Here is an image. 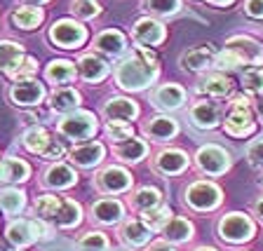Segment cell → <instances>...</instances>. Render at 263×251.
Returning <instances> with one entry per match:
<instances>
[{"mask_svg":"<svg viewBox=\"0 0 263 251\" xmlns=\"http://www.w3.org/2000/svg\"><path fill=\"white\" fill-rule=\"evenodd\" d=\"M158 56L148 47H141V45H137L115 66V82H118V87L127 89V92H143L158 80Z\"/></svg>","mask_w":263,"mask_h":251,"instance_id":"cell-1","label":"cell"},{"mask_svg":"<svg viewBox=\"0 0 263 251\" xmlns=\"http://www.w3.org/2000/svg\"><path fill=\"white\" fill-rule=\"evenodd\" d=\"M216 233H219L221 242H226V244H245L256 235V225L247 214L230 211L219 219Z\"/></svg>","mask_w":263,"mask_h":251,"instance_id":"cell-2","label":"cell"},{"mask_svg":"<svg viewBox=\"0 0 263 251\" xmlns=\"http://www.w3.org/2000/svg\"><path fill=\"white\" fill-rule=\"evenodd\" d=\"M5 237L14 249H26V246L49 237V228L43 221H35V219H16L7 225Z\"/></svg>","mask_w":263,"mask_h":251,"instance_id":"cell-3","label":"cell"},{"mask_svg":"<svg viewBox=\"0 0 263 251\" xmlns=\"http://www.w3.org/2000/svg\"><path fill=\"white\" fill-rule=\"evenodd\" d=\"M221 200H223V192L212 181H195V183H191L186 188V197H183L186 207L197 214L214 211L221 204Z\"/></svg>","mask_w":263,"mask_h":251,"instance_id":"cell-4","label":"cell"},{"mask_svg":"<svg viewBox=\"0 0 263 251\" xmlns=\"http://www.w3.org/2000/svg\"><path fill=\"white\" fill-rule=\"evenodd\" d=\"M223 129H226V134H230V137H235V139L254 134L256 122H254V115L249 110V99L247 96H235L230 101V113L226 115Z\"/></svg>","mask_w":263,"mask_h":251,"instance_id":"cell-5","label":"cell"},{"mask_svg":"<svg viewBox=\"0 0 263 251\" xmlns=\"http://www.w3.org/2000/svg\"><path fill=\"white\" fill-rule=\"evenodd\" d=\"M99 125L97 118H94L89 110H73V113H66V118H61L57 131L66 139H73V141H85V139H92L97 134Z\"/></svg>","mask_w":263,"mask_h":251,"instance_id":"cell-6","label":"cell"},{"mask_svg":"<svg viewBox=\"0 0 263 251\" xmlns=\"http://www.w3.org/2000/svg\"><path fill=\"white\" fill-rule=\"evenodd\" d=\"M24 148L33 155H40L45 160H59L64 155V146L59 141L49 137V131L45 127H31L22 139Z\"/></svg>","mask_w":263,"mask_h":251,"instance_id":"cell-7","label":"cell"},{"mask_svg":"<svg viewBox=\"0 0 263 251\" xmlns=\"http://www.w3.org/2000/svg\"><path fill=\"white\" fill-rule=\"evenodd\" d=\"M49 40H52L57 47L78 49L87 40V28L82 26V24L73 22V19H61V22L52 24V28H49Z\"/></svg>","mask_w":263,"mask_h":251,"instance_id":"cell-8","label":"cell"},{"mask_svg":"<svg viewBox=\"0 0 263 251\" xmlns=\"http://www.w3.org/2000/svg\"><path fill=\"white\" fill-rule=\"evenodd\" d=\"M195 164L202 174L209 176H221L230 169V153L221 146L207 143L195 153Z\"/></svg>","mask_w":263,"mask_h":251,"instance_id":"cell-9","label":"cell"},{"mask_svg":"<svg viewBox=\"0 0 263 251\" xmlns=\"http://www.w3.org/2000/svg\"><path fill=\"white\" fill-rule=\"evenodd\" d=\"M94 186L104 195H120L132 188V174L122 167H106L94 176Z\"/></svg>","mask_w":263,"mask_h":251,"instance_id":"cell-10","label":"cell"},{"mask_svg":"<svg viewBox=\"0 0 263 251\" xmlns=\"http://www.w3.org/2000/svg\"><path fill=\"white\" fill-rule=\"evenodd\" d=\"M125 219V204L113 197H104L89 207V221L99 225H115Z\"/></svg>","mask_w":263,"mask_h":251,"instance_id":"cell-11","label":"cell"},{"mask_svg":"<svg viewBox=\"0 0 263 251\" xmlns=\"http://www.w3.org/2000/svg\"><path fill=\"white\" fill-rule=\"evenodd\" d=\"M118 237L127 249H143L153 237V230L148 228L141 219H125L118 230Z\"/></svg>","mask_w":263,"mask_h":251,"instance_id":"cell-12","label":"cell"},{"mask_svg":"<svg viewBox=\"0 0 263 251\" xmlns=\"http://www.w3.org/2000/svg\"><path fill=\"white\" fill-rule=\"evenodd\" d=\"M10 99H12V104L22 106V108L38 106L45 99V87L35 78H31V80H16L10 87Z\"/></svg>","mask_w":263,"mask_h":251,"instance_id":"cell-13","label":"cell"},{"mask_svg":"<svg viewBox=\"0 0 263 251\" xmlns=\"http://www.w3.org/2000/svg\"><path fill=\"white\" fill-rule=\"evenodd\" d=\"M223 49L233 52L240 59V64H261L263 61V45H258L249 35H233L230 40H226Z\"/></svg>","mask_w":263,"mask_h":251,"instance_id":"cell-14","label":"cell"},{"mask_svg":"<svg viewBox=\"0 0 263 251\" xmlns=\"http://www.w3.org/2000/svg\"><path fill=\"white\" fill-rule=\"evenodd\" d=\"M186 167H188V155L183 150H179V148H164L153 158V169L164 176L181 174V171H186Z\"/></svg>","mask_w":263,"mask_h":251,"instance_id":"cell-15","label":"cell"},{"mask_svg":"<svg viewBox=\"0 0 263 251\" xmlns=\"http://www.w3.org/2000/svg\"><path fill=\"white\" fill-rule=\"evenodd\" d=\"M132 35L141 47H148V45H160L164 38H167V31L160 22L151 19V16H141L134 28H132Z\"/></svg>","mask_w":263,"mask_h":251,"instance_id":"cell-16","label":"cell"},{"mask_svg":"<svg viewBox=\"0 0 263 251\" xmlns=\"http://www.w3.org/2000/svg\"><path fill=\"white\" fill-rule=\"evenodd\" d=\"M104 155H106L104 143L87 141V143H82V146L73 148L71 153H68V160H71L73 164H78V167H82V169H92V167L101 164Z\"/></svg>","mask_w":263,"mask_h":251,"instance_id":"cell-17","label":"cell"},{"mask_svg":"<svg viewBox=\"0 0 263 251\" xmlns=\"http://www.w3.org/2000/svg\"><path fill=\"white\" fill-rule=\"evenodd\" d=\"M76 183H78L76 169L64 162H54L43 176V186L52 188V190H66V188H73Z\"/></svg>","mask_w":263,"mask_h":251,"instance_id":"cell-18","label":"cell"},{"mask_svg":"<svg viewBox=\"0 0 263 251\" xmlns=\"http://www.w3.org/2000/svg\"><path fill=\"white\" fill-rule=\"evenodd\" d=\"M76 73L85 82H101L108 75V61L101 59L99 54H82L76 64Z\"/></svg>","mask_w":263,"mask_h":251,"instance_id":"cell-19","label":"cell"},{"mask_svg":"<svg viewBox=\"0 0 263 251\" xmlns=\"http://www.w3.org/2000/svg\"><path fill=\"white\" fill-rule=\"evenodd\" d=\"M151 101H153V106L160 110H176L186 101V92H183L181 85L172 82V85H162V87L155 89V92L151 94Z\"/></svg>","mask_w":263,"mask_h":251,"instance_id":"cell-20","label":"cell"},{"mask_svg":"<svg viewBox=\"0 0 263 251\" xmlns=\"http://www.w3.org/2000/svg\"><path fill=\"white\" fill-rule=\"evenodd\" d=\"M49 221H52V225L59 230H71V228H76V225H80L82 207L78 202H73V200H68V197H61L59 209H57V214Z\"/></svg>","mask_w":263,"mask_h":251,"instance_id":"cell-21","label":"cell"},{"mask_svg":"<svg viewBox=\"0 0 263 251\" xmlns=\"http://www.w3.org/2000/svg\"><path fill=\"white\" fill-rule=\"evenodd\" d=\"M143 134L148 139H153V141H172V139L179 134V122L172 120L170 115H158L153 118L151 122L143 125Z\"/></svg>","mask_w":263,"mask_h":251,"instance_id":"cell-22","label":"cell"},{"mask_svg":"<svg viewBox=\"0 0 263 251\" xmlns=\"http://www.w3.org/2000/svg\"><path fill=\"white\" fill-rule=\"evenodd\" d=\"M160 233H162V240L170 242V244H186V242L193 240L195 228H193V223L188 219H183V216H172L170 223L164 225Z\"/></svg>","mask_w":263,"mask_h":251,"instance_id":"cell-23","label":"cell"},{"mask_svg":"<svg viewBox=\"0 0 263 251\" xmlns=\"http://www.w3.org/2000/svg\"><path fill=\"white\" fill-rule=\"evenodd\" d=\"M221 120V110L212 101H197L191 106V122L197 129H214Z\"/></svg>","mask_w":263,"mask_h":251,"instance_id":"cell-24","label":"cell"},{"mask_svg":"<svg viewBox=\"0 0 263 251\" xmlns=\"http://www.w3.org/2000/svg\"><path fill=\"white\" fill-rule=\"evenodd\" d=\"M106 120H120V122H132L139 115V106L127 96H113L106 101L104 106Z\"/></svg>","mask_w":263,"mask_h":251,"instance_id":"cell-25","label":"cell"},{"mask_svg":"<svg viewBox=\"0 0 263 251\" xmlns=\"http://www.w3.org/2000/svg\"><path fill=\"white\" fill-rule=\"evenodd\" d=\"M214 56H216V52H214V47H209V45H204V47H195V49L183 52V56H181V66H183L186 71L202 73V71H207L209 66H214Z\"/></svg>","mask_w":263,"mask_h":251,"instance_id":"cell-26","label":"cell"},{"mask_svg":"<svg viewBox=\"0 0 263 251\" xmlns=\"http://www.w3.org/2000/svg\"><path fill=\"white\" fill-rule=\"evenodd\" d=\"M146 153H148V143L141 141V139L132 137V139H125V141L113 143V155L118 160H122V162L137 164L146 158Z\"/></svg>","mask_w":263,"mask_h":251,"instance_id":"cell-27","label":"cell"},{"mask_svg":"<svg viewBox=\"0 0 263 251\" xmlns=\"http://www.w3.org/2000/svg\"><path fill=\"white\" fill-rule=\"evenodd\" d=\"M230 80L223 73H207L204 78H200L197 82V92L202 96H212V99H221L226 94H230Z\"/></svg>","mask_w":263,"mask_h":251,"instance_id":"cell-28","label":"cell"},{"mask_svg":"<svg viewBox=\"0 0 263 251\" xmlns=\"http://www.w3.org/2000/svg\"><path fill=\"white\" fill-rule=\"evenodd\" d=\"M31 176V167L19 158L0 160V183H24Z\"/></svg>","mask_w":263,"mask_h":251,"instance_id":"cell-29","label":"cell"},{"mask_svg":"<svg viewBox=\"0 0 263 251\" xmlns=\"http://www.w3.org/2000/svg\"><path fill=\"white\" fill-rule=\"evenodd\" d=\"M94 49H99V52H104V54H108V56H120L127 49V40L120 31L108 28V31H101L97 38H94Z\"/></svg>","mask_w":263,"mask_h":251,"instance_id":"cell-30","label":"cell"},{"mask_svg":"<svg viewBox=\"0 0 263 251\" xmlns=\"http://www.w3.org/2000/svg\"><path fill=\"white\" fill-rule=\"evenodd\" d=\"M129 204L134 211H146V209L151 207H158V204H162V192L158 190V188L153 186H141L137 188V190L129 195Z\"/></svg>","mask_w":263,"mask_h":251,"instance_id":"cell-31","label":"cell"},{"mask_svg":"<svg viewBox=\"0 0 263 251\" xmlns=\"http://www.w3.org/2000/svg\"><path fill=\"white\" fill-rule=\"evenodd\" d=\"M49 106L57 113H73L80 106V92L73 87H59L49 96Z\"/></svg>","mask_w":263,"mask_h":251,"instance_id":"cell-32","label":"cell"},{"mask_svg":"<svg viewBox=\"0 0 263 251\" xmlns=\"http://www.w3.org/2000/svg\"><path fill=\"white\" fill-rule=\"evenodd\" d=\"M24 56L26 54H24V47L19 43H14V40H0V71L3 73L10 75Z\"/></svg>","mask_w":263,"mask_h":251,"instance_id":"cell-33","label":"cell"},{"mask_svg":"<svg viewBox=\"0 0 263 251\" xmlns=\"http://www.w3.org/2000/svg\"><path fill=\"white\" fill-rule=\"evenodd\" d=\"M76 66L73 61H66V59H57V61H49L47 68H45V78H47L52 85H66V82L76 80Z\"/></svg>","mask_w":263,"mask_h":251,"instance_id":"cell-34","label":"cell"},{"mask_svg":"<svg viewBox=\"0 0 263 251\" xmlns=\"http://www.w3.org/2000/svg\"><path fill=\"white\" fill-rule=\"evenodd\" d=\"M26 207V192L19 188H0V209L7 216H16Z\"/></svg>","mask_w":263,"mask_h":251,"instance_id":"cell-35","label":"cell"},{"mask_svg":"<svg viewBox=\"0 0 263 251\" xmlns=\"http://www.w3.org/2000/svg\"><path fill=\"white\" fill-rule=\"evenodd\" d=\"M172 216H174V211H172L167 204H158V207H151V209H146V211H141V221L153 230V233H160L164 225L170 223Z\"/></svg>","mask_w":263,"mask_h":251,"instance_id":"cell-36","label":"cell"},{"mask_svg":"<svg viewBox=\"0 0 263 251\" xmlns=\"http://www.w3.org/2000/svg\"><path fill=\"white\" fill-rule=\"evenodd\" d=\"M45 19V12L40 7H19V10L12 14V22L16 24V28H24V31H33L38 28Z\"/></svg>","mask_w":263,"mask_h":251,"instance_id":"cell-37","label":"cell"},{"mask_svg":"<svg viewBox=\"0 0 263 251\" xmlns=\"http://www.w3.org/2000/svg\"><path fill=\"white\" fill-rule=\"evenodd\" d=\"M76 246L78 251H108V237L99 230H89V233L78 237Z\"/></svg>","mask_w":263,"mask_h":251,"instance_id":"cell-38","label":"cell"},{"mask_svg":"<svg viewBox=\"0 0 263 251\" xmlns=\"http://www.w3.org/2000/svg\"><path fill=\"white\" fill-rule=\"evenodd\" d=\"M106 134H108V139L113 143H118V141H125V139L134 137V127H132V122L108 120L106 122Z\"/></svg>","mask_w":263,"mask_h":251,"instance_id":"cell-39","label":"cell"},{"mask_svg":"<svg viewBox=\"0 0 263 251\" xmlns=\"http://www.w3.org/2000/svg\"><path fill=\"white\" fill-rule=\"evenodd\" d=\"M59 204H61V197L59 195H40L38 200H35V214H38L40 219L49 221L57 214Z\"/></svg>","mask_w":263,"mask_h":251,"instance_id":"cell-40","label":"cell"},{"mask_svg":"<svg viewBox=\"0 0 263 251\" xmlns=\"http://www.w3.org/2000/svg\"><path fill=\"white\" fill-rule=\"evenodd\" d=\"M143 7L153 14H160V16H170V14H176L181 7V0H143Z\"/></svg>","mask_w":263,"mask_h":251,"instance_id":"cell-41","label":"cell"},{"mask_svg":"<svg viewBox=\"0 0 263 251\" xmlns=\"http://www.w3.org/2000/svg\"><path fill=\"white\" fill-rule=\"evenodd\" d=\"M242 89L249 94H263V68H249L242 73Z\"/></svg>","mask_w":263,"mask_h":251,"instance_id":"cell-42","label":"cell"},{"mask_svg":"<svg viewBox=\"0 0 263 251\" xmlns=\"http://www.w3.org/2000/svg\"><path fill=\"white\" fill-rule=\"evenodd\" d=\"M35 73H38V61L33 59V56H24V59L19 61V66L10 73V78L14 82L16 80H31Z\"/></svg>","mask_w":263,"mask_h":251,"instance_id":"cell-43","label":"cell"},{"mask_svg":"<svg viewBox=\"0 0 263 251\" xmlns=\"http://www.w3.org/2000/svg\"><path fill=\"white\" fill-rule=\"evenodd\" d=\"M71 12L76 16H80V19H94L101 12V7H99L97 0H73Z\"/></svg>","mask_w":263,"mask_h":251,"instance_id":"cell-44","label":"cell"},{"mask_svg":"<svg viewBox=\"0 0 263 251\" xmlns=\"http://www.w3.org/2000/svg\"><path fill=\"white\" fill-rule=\"evenodd\" d=\"M237 66H240V59H237L233 52H228V49H223V52H219V54L214 56V68H216V73L233 71V68H237Z\"/></svg>","mask_w":263,"mask_h":251,"instance_id":"cell-45","label":"cell"},{"mask_svg":"<svg viewBox=\"0 0 263 251\" xmlns=\"http://www.w3.org/2000/svg\"><path fill=\"white\" fill-rule=\"evenodd\" d=\"M247 160H249V164H252V167L263 169V139L254 141L252 146L247 148Z\"/></svg>","mask_w":263,"mask_h":251,"instance_id":"cell-46","label":"cell"},{"mask_svg":"<svg viewBox=\"0 0 263 251\" xmlns=\"http://www.w3.org/2000/svg\"><path fill=\"white\" fill-rule=\"evenodd\" d=\"M245 12L249 16H254V19H263V0H247Z\"/></svg>","mask_w":263,"mask_h":251,"instance_id":"cell-47","label":"cell"},{"mask_svg":"<svg viewBox=\"0 0 263 251\" xmlns=\"http://www.w3.org/2000/svg\"><path fill=\"white\" fill-rule=\"evenodd\" d=\"M143 251H176V249H174V244H170V242L155 240V242H148V244L143 246Z\"/></svg>","mask_w":263,"mask_h":251,"instance_id":"cell-48","label":"cell"},{"mask_svg":"<svg viewBox=\"0 0 263 251\" xmlns=\"http://www.w3.org/2000/svg\"><path fill=\"white\" fill-rule=\"evenodd\" d=\"M252 209H254V214H256V219L263 223V197H258L256 202H254V207H252Z\"/></svg>","mask_w":263,"mask_h":251,"instance_id":"cell-49","label":"cell"},{"mask_svg":"<svg viewBox=\"0 0 263 251\" xmlns=\"http://www.w3.org/2000/svg\"><path fill=\"white\" fill-rule=\"evenodd\" d=\"M256 115L261 118V122H263V96L256 101Z\"/></svg>","mask_w":263,"mask_h":251,"instance_id":"cell-50","label":"cell"},{"mask_svg":"<svg viewBox=\"0 0 263 251\" xmlns=\"http://www.w3.org/2000/svg\"><path fill=\"white\" fill-rule=\"evenodd\" d=\"M207 3H212V5H221V7H226V5H230V3H235V0H207Z\"/></svg>","mask_w":263,"mask_h":251,"instance_id":"cell-51","label":"cell"},{"mask_svg":"<svg viewBox=\"0 0 263 251\" xmlns=\"http://www.w3.org/2000/svg\"><path fill=\"white\" fill-rule=\"evenodd\" d=\"M193 251H216L214 246H197V249H193Z\"/></svg>","mask_w":263,"mask_h":251,"instance_id":"cell-52","label":"cell"},{"mask_svg":"<svg viewBox=\"0 0 263 251\" xmlns=\"http://www.w3.org/2000/svg\"><path fill=\"white\" fill-rule=\"evenodd\" d=\"M26 3H31V5H43V3H47V0H26Z\"/></svg>","mask_w":263,"mask_h":251,"instance_id":"cell-53","label":"cell"},{"mask_svg":"<svg viewBox=\"0 0 263 251\" xmlns=\"http://www.w3.org/2000/svg\"><path fill=\"white\" fill-rule=\"evenodd\" d=\"M261 188H263V179H261Z\"/></svg>","mask_w":263,"mask_h":251,"instance_id":"cell-54","label":"cell"},{"mask_svg":"<svg viewBox=\"0 0 263 251\" xmlns=\"http://www.w3.org/2000/svg\"><path fill=\"white\" fill-rule=\"evenodd\" d=\"M16 251H22V249H16Z\"/></svg>","mask_w":263,"mask_h":251,"instance_id":"cell-55","label":"cell"}]
</instances>
